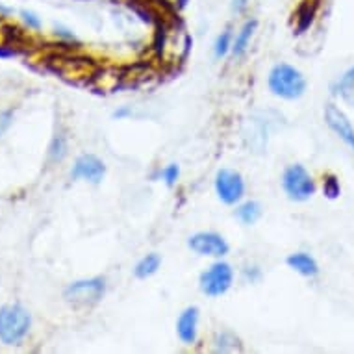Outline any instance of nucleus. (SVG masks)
I'll use <instances>...</instances> for the list:
<instances>
[{"instance_id": "nucleus-11", "label": "nucleus", "mask_w": 354, "mask_h": 354, "mask_svg": "<svg viewBox=\"0 0 354 354\" xmlns=\"http://www.w3.org/2000/svg\"><path fill=\"white\" fill-rule=\"evenodd\" d=\"M286 266L291 271H295L297 274L304 277V279H314V277L319 274V263H317V260L310 252H302V250L288 256L286 258Z\"/></svg>"}, {"instance_id": "nucleus-23", "label": "nucleus", "mask_w": 354, "mask_h": 354, "mask_svg": "<svg viewBox=\"0 0 354 354\" xmlns=\"http://www.w3.org/2000/svg\"><path fill=\"white\" fill-rule=\"evenodd\" d=\"M12 124V111H0V134H4V130Z\"/></svg>"}, {"instance_id": "nucleus-8", "label": "nucleus", "mask_w": 354, "mask_h": 354, "mask_svg": "<svg viewBox=\"0 0 354 354\" xmlns=\"http://www.w3.org/2000/svg\"><path fill=\"white\" fill-rule=\"evenodd\" d=\"M106 176V163L95 154H82L76 158L71 169L73 180H86L89 184H100Z\"/></svg>"}, {"instance_id": "nucleus-20", "label": "nucleus", "mask_w": 354, "mask_h": 354, "mask_svg": "<svg viewBox=\"0 0 354 354\" xmlns=\"http://www.w3.org/2000/svg\"><path fill=\"white\" fill-rule=\"evenodd\" d=\"M323 195L326 198H330V201L342 195V184L337 180L336 174H326L325 178H323Z\"/></svg>"}, {"instance_id": "nucleus-3", "label": "nucleus", "mask_w": 354, "mask_h": 354, "mask_svg": "<svg viewBox=\"0 0 354 354\" xmlns=\"http://www.w3.org/2000/svg\"><path fill=\"white\" fill-rule=\"evenodd\" d=\"M234 279H236V273H234L232 266L223 258H217L198 277V290L209 299H217V297L227 295L230 291V288L234 286Z\"/></svg>"}, {"instance_id": "nucleus-9", "label": "nucleus", "mask_w": 354, "mask_h": 354, "mask_svg": "<svg viewBox=\"0 0 354 354\" xmlns=\"http://www.w3.org/2000/svg\"><path fill=\"white\" fill-rule=\"evenodd\" d=\"M325 119L328 128H330L332 132H334V134H336L354 154V127L353 122H351V119H348L336 104H326Z\"/></svg>"}, {"instance_id": "nucleus-1", "label": "nucleus", "mask_w": 354, "mask_h": 354, "mask_svg": "<svg viewBox=\"0 0 354 354\" xmlns=\"http://www.w3.org/2000/svg\"><path fill=\"white\" fill-rule=\"evenodd\" d=\"M268 87L271 95L282 100H297L306 93V76L290 64H277L269 71Z\"/></svg>"}, {"instance_id": "nucleus-5", "label": "nucleus", "mask_w": 354, "mask_h": 354, "mask_svg": "<svg viewBox=\"0 0 354 354\" xmlns=\"http://www.w3.org/2000/svg\"><path fill=\"white\" fill-rule=\"evenodd\" d=\"M106 295L104 277H91L71 282L64 291V297L75 306H91L102 301Z\"/></svg>"}, {"instance_id": "nucleus-10", "label": "nucleus", "mask_w": 354, "mask_h": 354, "mask_svg": "<svg viewBox=\"0 0 354 354\" xmlns=\"http://www.w3.org/2000/svg\"><path fill=\"white\" fill-rule=\"evenodd\" d=\"M198 321L201 310L197 306L184 308L176 319V336L184 345H193L198 337Z\"/></svg>"}, {"instance_id": "nucleus-24", "label": "nucleus", "mask_w": 354, "mask_h": 354, "mask_svg": "<svg viewBox=\"0 0 354 354\" xmlns=\"http://www.w3.org/2000/svg\"><path fill=\"white\" fill-rule=\"evenodd\" d=\"M249 2L250 0H232V13H236V15H241V13L249 8Z\"/></svg>"}, {"instance_id": "nucleus-6", "label": "nucleus", "mask_w": 354, "mask_h": 354, "mask_svg": "<svg viewBox=\"0 0 354 354\" xmlns=\"http://www.w3.org/2000/svg\"><path fill=\"white\" fill-rule=\"evenodd\" d=\"M215 195L221 203L227 206H236L243 201L245 197V180L241 173L234 171V169H221L215 174L214 180Z\"/></svg>"}, {"instance_id": "nucleus-16", "label": "nucleus", "mask_w": 354, "mask_h": 354, "mask_svg": "<svg viewBox=\"0 0 354 354\" xmlns=\"http://www.w3.org/2000/svg\"><path fill=\"white\" fill-rule=\"evenodd\" d=\"M232 41H234V35L230 30H225L223 34L217 35V39H215V45H214V56L217 59L225 58L230 50H232Z\"/></svg>"}, {"instance_id": "nucleus-7", "label": "nucleus", "mask_w": 354, "mask_h": 354, "mask_svg": "<svg viewBox=\"0 0 354 354\" xmlns=\"http://www.w3.org/2000/svg\"><path fill=\"white\" fill-rule=\"evenodd\" d=\"M187 247L192 249L197 256L204 258H225L230 252V245L221 236L219 232L214 230H203V232H195L187 238Z\"/></svg>"}, {"instance_id": "nucleus-22", "label": "nucleus", "mask_w": 354, "mask_h": 354, "mask_svg": "<svg viewBox=\"0 0 354 354\" xmlns=\"http://www.w3.org/2000/svg\"><path fill=\"white\" fill-rule=\"evenodd\" d=\"M19 15H21L23 23L26 24L30 30H41V26H43L39 15H37L35 12H32V10H21V12H19Z\"/></svg>"}, {"instance_id": "nucleus-19", "label": "nucleus", "mask_w": 354, "mask_h": 354, "mask_svg": "<svg viewBox=\"0 0 354 354\" xmlns=\"http://www.w3.org/2000/svg\"><path fill=\"white\" fill-rule=\"evenodd\" d=\"M334 95H347L351 89H354V65H351L345 73L342 75V78L334 84Z\"/></svg>"}, {"instance_id": "nucleus-18", "label": "nucleus", "mask_w": 354, "mask_h": 354, "mask_svg": "<svg viewBox=\"0 0 354 354\" xmlns=\"http://www.w3.org/2000/svg\"><path fill=\"white\" fill-rule=\"evenodd\" d=\"M65 154H67V140H65V136H54L53 143H50V149H48V158H50V162H62L65 158Z\"/></svg>"}, {"instance_id": "nucleus-21", "label": "nucleus", "mask_w": 354, "mask_h": 354, "mask_svg": "<svg viewBox=\"0 0 354 354\" xmlns=\"http://www.w3.org/2000/svg\"><path fill=\"white\" fill-rule=\"evenodd\" d=\"M160 178L165 182V186L173 187L178 178H180V167L176 165V163H169L165 167L162 169V173H160Z\"/></svg>"}, {"instance_id": "nucleus-4", "label": "nucleus", "mask_w": 354, "mask_h": 354, "mask_svg": "<svg viewBox=\"0 0 354 354\" xmlns=\"http://www.w3.org/2000/svg\"><path fill=\"white\" fill-rule=\"evenodd\" d=\"M282 189L293 203H306L317 192L314 176L301 163H291L282 173Z\"/></svg>"}, {"instance_id": "nucleus-25", "label": "nucleus", "mask_w": 354, "mask_h": 354, "mask_svg": "<svg viewBox=\"0 0 354 354\" xmlns=\"http://www.w3.org/2000/svg\"><path fill=\"white\" fill-rule=\"evenodd\" d=\"M56 35H58V37H64V39H67V41L76 39L75 34H73L69 28H65V26H56Z\"/></svg>"}, {"instance_id": "nucleus-15", "label": "nucleus", "mask_w": 354, "mask_h": 354, "mask_svg": "<svg viewBox=\"0 0 354 354\" xmlns=\"http://www.w3.org/2000/svg\"><path fill=\"white\" fill-rule=\"evenodd\" d=\"M162 266V256L158 252H149L141 258L134 268V277L140 280L151 279L152 274L158 273V269Z\"/></svg>"}, {"instance_id": "nucleus-17", "label": "nucleus", "mask_w": 354, "mask_h": 354, "mask_svg": "<svg viewBox=\"0 0 354 354\" xmlns=\"http://www.w3.org/2000/svg\"><path fill=\"white\" fill-rule=\"evenodd\" d=\"M239 339L234 336L232 332H223L219 336L215 337V351L217 353H228V351H241V347L238 345Z\"/></svg>"}, {"instance_id": "nucleus-13", "label": "nucleus", "mask_w": 354, "mask_h": 354, "mask_svg": "<svg viewBox=\"0 0 354 354\" xmlns=\"http://www.w3.org/2000/svg\"><path fill=\"white\" fill-rule=\"evenodd\" d=\"M256 28H258V21L256 19H247L243 23V26L239 28V32L236 34L232 41V56L236 58H241L247 50H249L250 39H252V35H254Z\"/></svg>"}, {"instance_id": "nucleus-2", "label": "nucleus", "mask_w": 354, "mask_h": 354, "mask_svg": "<svg viewBox=\"0 0 354 354\" xmlns=\"http://www.w3.org/2000/svg\"><path fill=\"white\" fill-rule=\"evenodd\" d=\"M32 328V315L23 304H6L0 308V342L4 345H21Z\"/></svg>"}, {"instance_id": "nucleus-12", "label": "nucleus", "mask_w": 354, "mask_h": 354, "mask_svg": "<svg viewBox=\"0 0 354 354\" xmlns=\"http://www.w3.org/2000/svg\"><path fill=\"white\" fill-rule=\"evenodd\" d=\"M317 12H319V0H302L295 13H293V17H295V34H304L314 24Z\"/></svg>"}, {"instance_id": "nucleus-26", "label": "nucleus", "mask_w": 354, "mask_h": 354, "mask_svg": "<svg viewBox=\"0 0 354 354\" xmlns=\"http://www.w3.org/2000/svg\"><path fill=\"white\" fill-rule=\"evenodd\" d=\"M187 2H189V0H178V6L180 8H184L187 4Z\"/></svg>"}, {"instance_id": "nucleus-14", "label": "nucleus", "mask_w": 354, "mask_h": 354, "mask_svg": "<svg viewBox=\"0 0 354 354\" xmlns=\"http://www.w3.org/2000/svg\"><path fill=\"white\" fill-rule=\"evenodd\" d=\"M261 214H263V208L258 201H245V203L236 204V209H234V217L245 227L256 225L261 219Z\"/></svg>"}]
</instances>
